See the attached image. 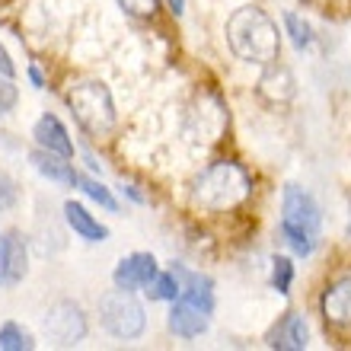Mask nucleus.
Masks as SVG:
<instances>
[{
    "instance_id": "nucleus-16",
    "label": "nucleus",
    "mask_w": 351,
    "mask_h": 351,
    "mask_svg": "<svg viewBox=\"0 0 351 351\" xmlns=\"http://www.w3.org/2000/svg\"><path fill=\"white\" fill-rule=\"evenodd\" d=\"M259 93L265 96L268 102H287V99H294V93H297L294 74H291L285 64H268L265 74H262V80H259Z\"/></svg>"
},
{
    "instance_id": "nucleus-9",
    "label": "nucleus",
    "mask_w": 351,
    "mask_h": 351,
    "mask_svg": "<svg viewBox=\"0 0 351 351\" xmlns=\"http://www.w3.org/2000/svg\"><path fill=\"white\" fill-rule=\"evenodd\" d=\"M211 313H204V310H198L195 304H189V300H173V306H169L167 313V326L169 332L176 335V339H198V335L208 332V326H211V319H208Z\"/></svg>"
},
{
    "instance_id": "nucleus-20",
    "label": "nucleus",
    "mask_w": 351,
    "mask_h": 351,
    "mask_svg": "<svg viewBox=\"0 0 351 351\" xmlns=\"http://www.w3.org/2000/svg\"><path fill=\"white\" fill-rule=\"evenodd\" d=\"M285 32L291 36L297 51H306V48L313 45V26L300 13H285Z\"/></svg>"
},
{
    "instance_id": "nucleus-17",
    "label": "nucleus",
    "mask_w": 351,
    "mask_h": 351,
    "mask_svg": "<svg viewBox=\"0 0 351 351\" xmlns=\"http://www.w3.org/2000/svg\"><path fill=\"white\" fill-rule=\"evenodd\" d=\"M144 291H147V297L157 300V304H173V300H179V294H182V285H179L176 271H157Z\"/></svg>"
},
{
    "instance_id": "nucleus-5",
    "label": "nucleus",
    "mask_w": 351,
    "mask_h": 351,
    "mask_svg": "<svg viewBox=\"0 0 351 351\" xmlns=\"http://www.w3.org/2000/svg\"><path fill=\"white\" fill-rule=\"evenodd\" d=\"M99 323L112 339L134 342L147 329V313H144V304L134 297V291L115 287L99 297Z\"/></svg>"
},
{
    "instance_id": "nucleus-15",
    "label": "nucleus",
    "mask_w": 351,
    "mask_h": 351,
    "mask_svg": "<svg viewBox=\"0 0 351 351\" xmlns=\"http://www.w3.org/2000/svg\"><path fill=\"white\" fill-rule=\"evenodd\" d=\"M29 160H32V167L45 176V179H51V182H58V185H74L77 182L74 163H71L67 157H61V154H51V150L36 147Z\"/></svg>"
},
{
    "instance_id": "nucleus-11",
    "label": "nucleus",
    "mask_w": 351,
    "mask_h": 351,
    "mask_svg": "<svg viewBox=\"0 0 351 351\" xmlns=\"http://www.w3.org/2000/svg\"><path fill=\"white\" fill-rule=\"evenodd\" d=\"M319 310H323L326 323L339 326V329H348L351 326V275L335 278L332 285L323 291V300H319Z\"/></svg>"
},
{
    "instance_id": "nucleus-18",
    "label": "nucleus",
    "mask_w": 351,
    "mask_h": 351,
    "mask_svg": "<svg viewBox=\"0 0 351 351\" xmlns=\"http://www.w3.org/2000/svg\"><path fill=\"white\" fill-rule=\"evenodd\" d=\"M77 189L86 195V198H93V202L99 204V208H106V211H119V202H115V195L106 189V185L99 182V179H93V176H84L77 173Z\"/></svg>"
},
{
    "instance_id": "nucleus-3",
    "label": "nucleus",
    "mask_w": 351,
    "mask_h": 351,
    "mask_svg": "<svg viewBox=\"0 0 351 351\" xmlns=\"http://www.w3.org/2000/svg\"><path fill=\"white\" fill-rule=\"evenodd\" d=\"M319 204L306 189L300 185H287L281 195V237L291 246L294 256L306 259L313 256L316 243H319Z\"/></svg>"
},
{
    "instance_id": "nucleus-7",
    "label": "nucleus",
    "mask_w": 351,
    "mask_h": 351,
    "mask_svg": "<svg viewBox=\"0 0 351 351\" xmlns=\"http://www.w3.org/2000/svg\"><path fill=\"white\" fill-rule=\"evenodd\" d=\"M160 271L157 256L154 252H131L125 259H119L115 271H112V281L121 291H141V287L150 285V278Z\"/></svg>"
},
{
    "instance_id": "nucleus-2",
    "label": "nucleus",
    "mask_w": 351,
    "mask_h": 351,
    "mask_svg": "<svg viewBox=\"0 0 351 351\" xmlns=\"http://www.w3.org/2000/svg\"><path fill=\"white\" fill-rule=\"evenodd\" d=\"M252 192V176L237 160H217L204 167L192 182V202L204 211H230Z\"/></svg>"
},
{
    "instance_id": "nucleus-21",
    "label": "nucleus",
    "mask_w": 351,
    "mask_h": 351,
    "mask_svg": "<svg viewBox=\"0 0 351 351\" xmlns=\"http://www.w3.org/2000/svg\"><path fill=\"white\" fill-rule=\"evenodd\" d=\"M291 285H294V262L287 256H275L271 259V287H275L281 297L291 294Z\"/></svg>"
},
{
    "instance_id": "nucleus-6",
    "label": "nucleus",
    "mask_w": 351,
    "mask_h": 351,
    "mask_svg": "<svg viewBox=\"0 0 351 351\" xmlns=\"http://www.w3.org/2000/svg\"><path fill=\"white\" fill-rule=\"evenodd\" d=\"M45 335L58 345H80L86 339V313L74 300H58L45 313Z\"/></svg>"
},
{
    "instance_id": "nucleus-14",
    "label": "nucleus",
    "mask_w": 351,
    "mask_h": 351,
    "mask_svg": "<svg viewBox=\"0 0 351 351\" xmlns=\"http://www.w3.org/2000/svg\"><path fill=\"white\" fill-rule=\"evenodd\" d=\"M0 259H3V285L23 281V275L29 268V252H26V243L19 240L16 233H7L0 240Z\"/></svg>"
},
{
    "instance_id": "nucleus-19",
    "label": "nucleus",
    "mask_w": 351,
    "mask_h": 351,
    "mask_svg": "<svg viewBox=\"0 0 351 351\" xmlns=\"http://www.w3.org/2000/svg\"><path fill=\"white\" fill-rule=\"evenodd\" d=\"M36 339L29 329H23L19 323H3L0 326V351H32Z\"/></svg>"
},
{
    "instance_id": "nucleus-1",
    "label": "nucleus",
    "mask_w": 351,
    "mask_h": 351,
    "mask_svg": "<svg viewBox=\"0 0 351 351\" xmlns=\"http://www.w3.org/2000/svg\"><path fill=\"white\" fill-rule=\"evenodd\" d=\"M227 45L246 64L268 67L281 55L278 23L262 7H240L227 19Z\"/></svg>"
},
{
    "instance_id": "nucleus-12",
    "label": "nucleus",
    "mask_w": 351,
    "mask_h": 351,
    "mask_svg": "<svg viewBox=\"0 0 351 351\" xmlns=\"http://www.w3.org/2000/svg\"><path fill=\"white\" fill-rule=\"evenodd\" d=\"M32 138H36V147L51 150V154H61V157H74V141L67 134V128L61 125V119L55 115H42V119L32 125Z\"/></svg>"
},
{
    "instance_id": "nucleus-25",
    "label": "nucleus",
    "mask_w": 351,
    "mask_h": 351,
    "mask_svg": "<svg viewBox=\"0 0 351 351\" xmlns=\"http://www.w3.org/2000/svg\"><path fill=\"white\" fill-rule=\"evenodd\" d=\"M167 3H169V10H173L176 16H182L185 13V0H167Z\"/></svg>"
},
{
    "instance_id": "nucleus-8",
    "label": "nucleus",
    "mask_w": 351,
    "mask_h": 351,
    "mask_svg": "<svg viewBox=\"0 0 351 351\" xmlns=\"http://www.w3.org/2000/svg\"><path fill=\"white\" fill-rule=\"evenodd\" d=\"M223 125H227V115H223L221 102L214 99V96H202V99L192 106V112H189L185 131H189L195 141H217Z\"/></svg>"
},
{
    "instance_id": "nucleus-23",
    "label": "nucleus",
    "mask_w": 351,
    "mask_h": 351,
    "mask_svg": "<svg viewBox=\"0 0 351 351\" xmlns=\"http://www.w3.org/2000/svg\"><path fill=\"white\" fill-rule=\"evenodd\" d=\"M16 99H19V93H16V86H13V77H3V74H0V115L13 112Z\"/></svg>"
},
{
    "instance_id": "nucleus-4",
    "label": "nucleus",
    "mask_w": 351,
    "mask_h": 351,
    "mask_svg": "<svg viewBox=\"0 0 351 351\" xmlns=\"http://www.w3.org/2000/svg\"><path fill=\"white\" fill-rule=\"evenodd\" d=\"M67 106L74 112V119L96 138L109 134L115 125V102H112L109 86L99 80H77L67 90Z\"/></svg>"
},
{
    "instance_id": "nucleus-26",
    "label": "nucleus",
    "mask_w": 351,
    "mask_h": 351,
    "mask_svg": "<svg viewBox=\"0 0 351 351\" xmlns=\"http://www.w3.org/2000/svg\"><path fill=\"white\" fill-rule=\"evenodd\" d=\"M29 80L36 86H45V80H42V74H38V67H29Z\"/></svg>"
},
{
    "instance_id": "nucleus-10",
    "label": "nucleus",
    "mask_w": 351,
    "mask_h": 351,
    "mask_svg": "<svg viewBox=\"0 0 351 351\" xmlns=\"http://www.w3.org/2000/svg\"><path fill=\"white\" fill-rule=\"evenodd\" d=\"M268 348L278 351H304L310 345V326L300 313H285L265 335Z\"/></svg>"
},
{
    "instance_id": "nucleus-13",
    "label": "nucleus",
    "mask_w": 351,
    "mask_h": 351,
    "mask_svg": "<svg viewBox=\"0 0 351 351\" xmlns=\"http://www.w3.org/2000/svg\"><path fill=\"white\" fill-rule=\"evenodd\" d=\"M64 221H67V227L86 243H106L109 240V227L99 223V217L86 211L80 202H64Z\"/></svg>"
},
{
    "instance_id": "nucleus-27",
    "label": "nucleus",
    "mask_w": 351,
    "mask_h": 351,
    "mask_svg": "<svg viewBox=\"0 0 351 351\" xmlns=\"http://www.w3.org/2000/svg\"><path fill=\"white\" fill-rule=\"evenodd\" d=\"M345 233H348V240H351V221H348V230H345Z\"/></svg>"
},
{
    "instance_id": "nucleus-24",
    "label": "nucleus",
    "mask_w": 351,
    "mask_h": 351,
    "mask_svg": "<svg viewBox=\"0 0 351 351\" xmlns=\"http://www.w3.org/2000/svg\"><path fill=\"white\" fill-rule=\"evenodd\" d=\"M0 74L3 77H16V67H13V61H10V55H7V48L0 45Z\"/></svg>"
},
{
    "instance_id": "nucleus-22",
    "label": "nucleus",
    "mask_w": 351,
    "mask_h": 351,
    "mask_svg": "<svg viewBox=\"0 0 351 351\" xmlns=\"http://www.w3.org/2000/svg\"><path fill=\"white\" fill-rule=\"evenodd\" d=\"M121 10L128 13V16H138V19H147L157 13V3L160 0H119Z\"/></svg>"
}]
</instances>
